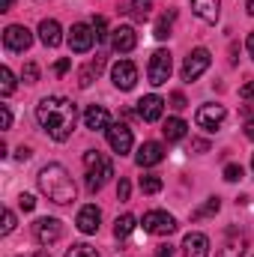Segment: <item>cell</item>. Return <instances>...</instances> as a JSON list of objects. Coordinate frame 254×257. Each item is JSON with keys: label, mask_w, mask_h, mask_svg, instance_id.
Masks as SVG:
<instances>
[{"label": "cell", "mask_w": 254, "mask_h": 257, "mask_svg": "<svg viewBox=\"0 0 254 257\" xmlns=\"http://www.w3.org/2000/svg\"><path fill=\"white\" fill-rule=\"evenodd\" d=\"M75 117H78L75 102H69L63 96H45V99L36 105V120H39V126L45 128L54 141H69V138H72V132H75Z\"/></svg>", "instance_id": "1"}, {"label": "cell", "mask_w": 254, "mask_h": 257, "mask_svg": "<svg viewBox=\"0 0 254 257\" xmlns=\"http://www.w3.org/2000/svg\"><path fill=\"white\" fill-rule=\"evenodd\" d=\"M39 189L54 203H72L75 192H78L75 183H72V177H69V171H66L63 165H57V162H51V165H45L39 171Z\"/></svg>", "instance_id": "2"}, {"label": "cell", "mask_w": 254, "mask_h": 257, "mask_svg": "<svg viewBox=\"0 0 254 257\" xmlns=\"http://www.w3.org/2000/svg\"><path fill=\"white\" fill-rule=\"evenodd\" d=\"M84 168H87V189L90 192H99L108 177H114V165L108 156H102L99 150H87L84 153Z\"/></svg>", "instance_id": "3"}, {"label": "cell", "mask_w": 254, "mask_h": 257, "mask_svg": "<svg viewBox=\"0 0 254 257\" xmlns=\"http://www.w3.org/2000/svg\"><path fill=\"white\" fill-rule=\"evenodd\" d=\"M171 72H174V60H171V51L159 48L153 57H150V66H147V78L153 87H162L171 81Z\"/></svg>", "instance_id": "4"}, {"label": "cell", "mask_w": 254, "mask_h": 257, "mask_svg": "<svg viewBox=\"0 0 254 257\" xmlns=\"http://www.w3.org/2000/svg\"><path fill=\"white\" fill-rule=\"evenodd\" d=\"M144 230H147V233H156V236H168V233L177 230V221H174L171 212H165V209H153V212L144 215Z\"/></svg>", "instance_id": "5"}, {"label": "cell", "mask_w": 254, "mask_h": 257, "mask_svg": "<svg viewBox=\"0 0 254 257\" xmlns=\"http://www.w3.org/2000/svg\"><path fill=\"white\" fill-rule=\"evenodd\" d=\"M30 42H33V33H30L24 24H9V27L3 30V45H6V51L21 54V51L30 48Z\"/></svg>", "instance_id": "6"}, {"label": "cell", "mask_w": 254, "mask_h": 257, "mask_svg": "<svg viewBox=\"0 0 254 257\" xmlns=\"http://www.w3.org/2000/svg\"><path fill=\"white\" fill-rule=\"evenodd\" d=\"M212 63V57H209V51L206 48H194L189 57H186V63H183V78L186 81H197L206 69Z\"/></svg>", "instance_id": "7"}, {"label": "cell", "mask_w": 254, "mask_h": 257, "mask_svg": "<svg viewBox=\"0 0 254 257\" xmlns=\"http://www.w3.org/2000/svg\"><path fill=\"white\" fill-rule=\"evenodd\" d=\"M96 42V33H93V24H72L69 30V48L78 51V54H87Z\"/></svg>", "instance_id": "8"}, {"label": "cell", "mask_w": 254, "mask_h": 257, "mask_svg": "<svg viewBox=\"0 0 254 257\" xmlns=\"http://www.w3.org/2000/svg\"><path fill=\"white\" fill-rule=\"evenodd\" d=\"M33 236H36L39 245H51V242H57L63 236V224L57 218H39L33 224Z\"/></svg>", "instance_id": "9"}, {"label": "cell", "mask_w": 254, "mask_h": 257, "mask_svg": "<svg viewBox=\"0 0 254 257\" xmlns=\"http://www.w3.org/2000/svg\"><path fill=\"white\" fill-rule=\"evenodd\" d=\"M111 81H114L117 90H132V87L138 84V66L132 63V60L114 63V69H111Z\"/></svg>", "instance_id": "10"}, {"label": "cell", "mask_w": 254, "mask_h": 257, "mask_svg": "<svg viewBox=\"0 0 254 257\" xmlns=\"http://www.w3.org/2000/svg\"><path fill=\"white\" fill-rule=\"evenodd\" d=\"M224 117H227V111H224V105H200L197 108V126L206 128V132H215V128L224 123Z\"/></svg>", "instance_id": "11"}, {"label": "cell", "mask_w": 254, "mask_h": 257, "mask_svg": "<svg viewBox=\"0 0 254 257\" xmlns=\"http://www.w3.org/2000/svg\"><path fill=\"white\" fill-rule=\"evenodd\" d=\"M162 111H165V99L156 96V93H150V96H144V99L138 102V117H141L144 123L162 120Z\"/></svg>", "instance_id": "12"}, {"label": "cell", "mask_w": 254, "mask_h": 257, "mask_svg": "<svg viewBox=\"0 0 254 257\" xmlns=\"http://www.w3.org/2000/svg\"><path fill=\"white\" fill-rule=\"evenodd\" d=\"M108 144H111L114 153L126 156L129 150H132V128L126 123H111V128H108Z\"/></svg>", "instance_id": "13"}, {"label": "cell", "mask_w": 254, "mask_h": 257, "mask_svg": "<svg viewBox=\"0 0 254 257\" xmlns=\"http://www.w3.org/2000/svg\"><path fill=\"white\" fill-rule=\"evenodd\" d=\"M135 45H138V33H135V27H117V30H111V48L114 51H120V54H129V51H135Z\"/></svg>", "instance_id": "14"}, {"label": "cell", "mask_w": 254, "mask_h": 257, "mask_svg": "<svg viewBox=\"0 0 254 257\" xmlns=\"http://www.w3.org/2000/svg\"><path fill=\"white\" fill-rule=\"evenodd\" d=\"M84 126L90 128V132H108L111 128V114L102 105H90L84 111Z\"/></svg>", "instance_id": "15"}, {"label": "cell", "mask_w": 254, "mask_h": 257, "mask_svg": "<svg viewBox=\"0 0 254 257\" xmlns=\"http://www.w3.org/2000/svg\"><path fill=\"white\" fill-rule=\"evenodd\" d=\"M245 245H248L245 233H239V230L233 227V230H227L224 245L218 248V257H242V254H245Z\"/></svg>", "instance_id": "16"}, {"label": "cell", "mask_w": 254, "mask_h": 257, "mask_svg": "<svg viewBox=\"0 0 254 257\" xmlns=\"http://www.w3.org/2000/svg\"><path fill=\"white\" fill-rule=\"evenodd\" d=\"M183 257H209V239L206 233H186L183 239Z\"/></svg>", "instance_id": "17"}, {"label": "cell", "mask_w": 254, "mask_h": 257, "mask_svg": "<svg viewBox=\"0 0 254 257\" xmlns=\"http://www.w3.org/2000/svg\"><path fill=\"white\" fill-rule=\"evenodd\" d=\"M162 159H165V150H162V144H156V141L141 144V150H138V156H135L138 168H153V165H159Z\"/></svg>", "instance_id": "18"}, {"label": "cell", "mask_w": 254, "mask_h": 257, "mask_svg": "<svg viewBox=\"0 0 254 257\" xmlns=\"http://www.w3.org/2000/svg\"><path fill=\"white\" fill-rule=\"evenodd\" d=\"M99 221H102V212H99V206H81V212H78V230L81 233H96L99 230Z\"/></svg>", "instance_id": "19"}, {"label": "cell", "mask_w": 254, "mask_h": 257, "mask_svg": "<svg viewBox=\"0 0 254 257\" xmlns=\"http://www.w3.org/2000/svg\"><path fill=\"white\" fill-rule=\"evenodd\" d=\"M39 39H42L45 48H57V45L63 42V30H60V24H57L54 18H45V21L39 24Z\"/></svg>", "instance_id": "20"}, {"label": "cell", "mask_w": 254, "mask_h": 257, "mask_svg": "<svg viewBox=\"0 0 254 257\" xmlns=\"http://www.w3.org/2000/svg\"><path fill=\"white\" fill-rule=\"evenodd\" d=\"M191 9L200 21L206 24H215L218 21V12H221V0H191Z\"/></svg>", "instance_id": "21"}, {"label": "cell", "mask_w": 254, "mask_h": 257, "mask_svg": "<svg viewBox=\"0 0 254 257\" xmlns=\"http://www.w3.org/2000/svg\"><path fill=\"white\" fill-rule=\"evenodd\" d=\"M105 69V54H96V60L93 63H87L81 69V75H78V84L81 87H90L93 84V78H99V72Z\"/></svg>", "instance_id": "22"}, {"label": "cell", "mask_w": 254, "mask_h": 257, "mask_svg": "<svg viewBox=\"0 0 254 257\" xmlns=\"http://www.w3.org/2000/svg\"><path fill=\"white\" fill-rule=\"evenodd\" d=\"M186 128H189V126H186L180 117H171V120L162 126V132H165V138H168V141H180V138H186Z\"/></svg>", "instance_id": "23"}, {"label": "cell", "mask_w": 254, "mask_h": 257, "mask_svg": "<svg viewBox=\"0 0 254 257\" xmlns=\"http://www.w3.org/2000/svg\"><path fill=\"white\" fill-rule=\"evenodd\" d=\"M135 224H138V221H135V215H120V218H117V221H114V236H117V239H126L129 233H132V230H135Z\"/></svg>", "instance_id": "24"}, {"label": "cell", "mask_w": 254, "mask_h": 257, "mask_svg": "<svg viewBox=\"0 0 254 257\" xmlns=\"http://www.w3.org/2000/svg\"><path fill=\"white\" fill-rule=\"evenodd\" d=\"M174 18H177L174 9H171L168 15H162V18L156 21V33H153V36H156V39H168V36H171V27H174Z\"/></svg>", "instance_id": "25"}, {"label": "cell", "mask_w": 254, "mask_h": 257, "mask_svg": "<svg viewBox=\"0 0 254 257\" xmlns=\"http://www.w3.org/2000/svg\"><path fill=\"white\" fill-rule=\"evenodd\" d=\"M150 9H153V0H132L129 3V12L135 21H147L150 18Z\"/></svg>", "instance_id": "26"}, {"label": "cell", "mask_w": 254, "mask_h": 257, "mask_svg": "<svg viewBox=\"0 0 254 257\" xmlns=\"http://www.w3.org/2000/svg\"><path fill=\"white\" fill-rule=\"evenodd\" d=\"M218 206H221V200H218V197H209L200 209H194V212H191V221H200V218H206V215H215V212H218Z\"/></svg>", "instance_id": "27"}, {"label": "cell", "mask_w": 254, "mask_h": 257, "mask_svg": "<svg viewBox=\"0 0 254 257\" xmlns=\"http://www.w3.org/2000/svg\"><path fill=\"white\" fill-rule=\"evenodd\" d=\"M12 90H15V75L9 66H3L0 69V96H12Z\"/></svg>", "instance_id": "28"}, {"label": "cell", "mask_w": 254, "mask_h": 257, "mask_svg": "<svg viewBox=\"0 0 254 257\" xmlns=\"http://www.w3.org/2000/svg\"><path fill=\"white\" fill-rule=\"evenodd\" d=\"M141 192H144V194L162 192V177H156V174H147V177H141Z\"/></svg>", "instance_id": "29"}, {"label": "cell", "mask_w": 254, "mask_h": 257, "mask_svg": "<svg viewBox=\"0 0 254 257\" xmlns=\"http://www.w3.org/2000/svg\"><path fill=\"white\" fill-rule=\"evenodd\" d=\"M66 257H99V251L93 248V245H87V242H78V245H72Z\"/></svg>", "instance_id": "30"}, {"label": "cell", "mask_w": 254, "mask_h": 257, "mask_svg": "<svg viewBox=\"0 0 254 257\" xmlns=\"http://www.w3.org/2000/svg\"><path fill=\"white\" fill-rule=\"evenodd\" d=\"M21 78H24V84H36V81H39V66L36 63H24Z\"/></svg>", "instance_id": "31"}, {"label": "cell", "mask_w": 254, "mask_h": 257, "mask_svg": "<svg viewBox=\"0 0 254 257\" xmlns=\"http://www.w3.org/2000/svg\"><path fill=\"white\" fill-rule=\"evenodd\" d=\"M224 180H227V183L242 180V165H224Z\"/></svg>", "instance_id": "32"}, {"label": "cell", "mask_w": 254, "mask_h": 257, "mask_svg": "<svg viewBox=\"0 0 254 257\" xmlns=\"http://www.w3.org/2000/svg\"><path fill=\"white\" fill-rule=\"evenodd\" d=\"M93 33H96V39H105V36H108V24H105V18H102V15H96V18H93Z\"/></svg>", "instance_id": "33"}, {"label": "cell", "mask_w": 254, "mask_h": 257, "mask_svg": "<svg viewBox=\"0 0 254 257\" xmlns=\"http://www.w3.org/2000/svg\"><path fill=\"white\" fill-rule=\"evenodd\" d=\"M12 230H15V212L6 209V212H3V227H0V233L6 236V233H12Z\"/></svg>", "instance_id": "34"}, {"label": "cell", "mask_w": 254, "mask_h": 257, "mask_svg": "<svg viewBox=\"0 0 254 257\" xmlns=\"http://www.w3.org/2000/svg\"><path fill=\"white\" fill-rule=\"evenodd\" d=\"M9 126H12V111H9V105H0V128Z\"/></svg>", "instance_id": "35"}, {"label": "cell", "mask_w": 254, "mask_h": 257, "mask_svg": "<svg viewBox=\"0 0 254 257\" xmlns=\"http://www.w3.org/2000/svg\"><path fill=\"white\" fill-rule=\"evenodd\" d=\"M18 206H21L24 212H30V209L36 206V200H33V194H21V197H18Z\"/></svg>", "instance_id": "36"}, {"label": "cell", "mask_w": 254, "mask_h": 257, "mask_svg": "<svg viewBox=\"0 0 254 257\" xmlns=\"http://www.w3.org/2000/svg\"><path fill=\"white\" fill-rule=\"evenodd\" d=\"M129 194H132L129 180H120V186H117V197H120V200H129Z\"/></svg>", "instance_id": "37"}, {"label": "cell", "mask_w": 254, "mask_h": 257, "mask_svg": "<svg viewBox=\"0 0 254 257\" xmlns=\"http://www.w3.org/2000/svg\"><path fill=\"white\" fill-rule=\"evenodd\" d=\"M171 108L183 111V108H186V96H183V93H174V96H171Z\"/></svg>", "instance_id": "38"}, {"label": "cell", "mask_w": 254, "mask_h": 257, "mask_svg": "<svg viewBox=\"0 0 254 257\" xmlns=\"http://www.w3.org/2000/svg\"><path fill=\"white\" fill-rule=\"evenodd\" d=\"M239 96H242L245 102H254V81H248V84H245V87L239 90Z\"/></svg>", "instance_id": "39"}, {"label": "cell", "mask_w": 254, "mask_h": 257, "mask_svg": "<svg viewBox=\"0 0 254 257\" xmlns=\"http://www.w3.org/2000/svg\"><path fill=\"white\" fill-rule=\"evenodd\" d=\"M69 66H72V60H57V63H54V75H66V72H69Z\"/></svg>", "instance_id": "40"}, {"label": "cell", "mask_w": 254, "mask_h": 257, "mask_svg": "<svg viewBox=\"0 0 254 257\" xmlns=\"http://www.w3.org/2000/svg\"><path fill=\"white\" fill-rule=\"evenodd\" d=\"M156 257H174V245H171V242H168V245H159Z\"/></svg>", "instance_id": "41"}, {"label": "cell", "mask_w": 254, "mask_h": 257, "mask_svg": "<svg viewBox=\"0 0 254 257\" xmlns=\"http://www.w3.org/2000/svg\"><path fill=\"white\" fill-rule=\"evenodd\" d=\"M191 150H197V153H206V150H209V144H206V141H191Z\"/></svg>", "instance_id": "42"}, {"label": "cell", "mask_w": 254, "mask_h": 257, "mask_svg": "<svg viewBox=\"0 0 254 257\" xmlns=\"http://www.w3.org/2000/svg\"><path fill=\"white\" fill-rule=\"evenodd\" d=\"M245 48H248V57L254 60V30L248 33V39H245Z\"/></svg>", "instance_id": "43"}, {"label": "cell", "mask_w": 254, "mask_h": 257, "mask_svg": "<svg viewBox=\"0 0 254 257\" xmlns=\"http://www.w3.org/2000/svg\"><path fill=\"white\" fill-rule=\"evenodd\" d=\"M15 156H18V162H27V159H30V150H27V147H18Z\"/></svg>", "instance_id": "44"}, {"label": "cell", "mask_w": 254, "mask_h": 257, "mask_svg": "<svg viewBox=\"0 0 254 257\" xmlns=\"http://www.w3.org/2000/svg\"><path fill=\"white\" fill-rule=\"evenodd\" d=\"M245 138H248V141H254V117L245 123Z\"/></svg>", "instance_id": "45"}, {"label": "cell", "mask_w": 254, "mask_h": 257, "mask_svg": "<svg viewBox=\"0 0 254 257\" xmlns=\"http://www.w3.org/2000/svg\"><path fill=\"white\" fill-rule=\"evenodd\" d=\"M245 9H248V15H254V0H245Z\"/></svg>", "instance_id": "46"}, {"label": "cell", "mask_w": 254, "mask_h": 257, "mask_svg": "<svg viewBox=\"0 0 254 257\" xmlns=\"http://www.w3.org/2000/svg\"><path fill=\"white\" fill-rule=\"evenodd\" d=\"M0 6H3V12H9V6H12V0H0Z\"/></svg>", "instance_id": "47"}, {"label": "cell", "mask_w": 254, "mask_h": 257, "mask_svg": "<svg viewBox=\"0 0 254 257\" xmlns=\"http://www.w3.org/2000/svg\"><path fill=\"white\" fill-rule=\"evenodd\" d=\"M33 257H48V254H45V251H36V254H33Z\"/></svg>", "instance_id": "48"}, {"label": "cell", "mask_w": 254, "mask_h": 257, "mask_svg": "<svg viewBox=\"0 0 254 257\" xmlns=\"http://www.w3.org/2000/svg\"><path fill=\"white\" fill-rule=\"evenodd\" d=\"M251 171H254V159H251Z\"/></svg>", "instance_id": "49"}]
</instances>
